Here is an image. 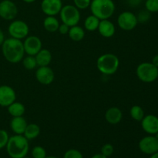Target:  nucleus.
<instances>
[{
  "label": "nucleus",
  "instance_id": "17",
  "mask_svg": "<svg viewBox=\"0 0 158 158\" xmlns=\"http://www.w3.org/2000/svg\"><path fill=\"white\" fill-rule=\"evenodd\" d=\"M105 119L110 124H118L123 119V112L117 106L110 107L105 113Z\"/></svg>",
  "mask_w": 158,
  "mask_h": 158
},
{
  "label": "nucleus",
  "instance_id": "16",
  "mask_svg": "<svg viewBox=\"0 0 158 158\" xmlns=\"http://www.w3.org/2000/svg\"><path fill=\"white\" fill-rule=\"evenodd\" d=\"M99 33L104 38H111L116 32L115 25L109 19L100 20L98 26Z\"/></svg>",
  "mask_w": 158,
  "mask_h": 158
},
{
  "label": "nucleus",
  "instance_id": "35",
  "mask_svg": "<svg viewBox=\"0 0 158 158\" xmlns=\"http://www.w3.org/2000/svg\"><path fill=\"white\" fill-rule=\"evenodd\" d=\"M128 3L130 4V6H138L139 3L141 2V0H127Z\"/></svg>",
  "mask_w": 158,
  "mask_h": 158
},
{
  "label": "nucleus",
  "instance_id": "18",
  "mask_svg": "<svg viewBox=\"0 0 158 158\" xmlns=\"http://www.w3.org/2000/svg\"><path fill=\"white\" fill-rule=\"evenodd\" d=\"M27 124V121L23 116V117H12V120H10L9 126H10L11 130L14 134L23 135Z\"/></svg>",
  "mask_w": 158,
  "mask_h": 158
},
{
  "label": "nucleus",
  "instance_id": "24",
  "mask_svg": "<svg viewBox=\"0 0 158 158\" xmlns=\"http://www.w3.org/2000/svg\"><path fill=\"white\" fill-rule=\"evenodd\" d=\"M100 20L95 15H92L87 16L84 21V29L89 31V32H94L98 29L99 24Z\"/></svg>",
  "mask_w": 158,
  "mask_h": 158
},
{
  "label": "nucleus",
  "instance_id": "9",
  "mask_svg": "<svg viewBox=\"0 0 158 158\" xmlns=\"http://www.w3.org/2000/svg\"><path fill=\"white\" fill-rule=\"evenodd\" d=\"M18 15V7L12 0H2L0 2V17L2 19L12 21Z\"/></svg>",
  "mask_w": 158,
  "mask_h": 158
},
{
  "label": "nucleus",
  "instance_id": "22",
  "mask_svg": "<svg viewBox=\"0 0 158 158\" xmlns=\"http://www.w3.org/2000/svg\"><path fill=\"white\" fill-rule=\"evenodd\" d=\"M7 110L8 113L12 117H23L26 112V107L23 105V103L18 101H15L8 106Z\"/></svg>",
  "mask_w": 158,
  "mask_h": 158
},
{
  "label": "nucleus",
  "instance_id": "10",
  "mask_svg": "<svg viewBox=\"0 0 158 158\" xmlns=\"http://www.w3.org/2000/svg\"><path fill=\"white\" fill-rule=\"evenodd\" d=\"M138 147L142 153L152 155L158 151V138L155 135H148L139 141Z\"/></svg>",
  "mask_w": 158,
  "mask_h": 158
},
{
  "label": "nucleus",
  "instance_id": "29",
  "mask_svg": "<svg viewBox=\"0 0 158 158\" xmlns=\"http://www.w3.org/2000/svg\"><path fill=\"white\" fill-rule=\"evenodd\" d=\"M151 12H148L147 9L145 10H141L140 12L138 13V15H137V21H138V23H148V21L150 20L151 19Z\"/></svg>",
  "mask_w": 158,
  "mask_h": 158
},
{
  "label": "nucleus",
  "instance_id": "43",
  "mask_svg": "<svg viewBox=\"0 0 158 158\" xmlns=\"http://www.w3.org/2000/svg\"><path fill=\"white\" fill-rule=\"evenodd\" d=\"M141 1H146V0H141Z\"/></svg>",
  "mask_w": 158,
  "mask_h": 158
},
{
  "label": "nucleus",
  "instance_id": "39",
  "mask_svg": "<svg viewBox=\"0 0 158 158\" xmlns=\"http://www.w3.org/2000/svg\"><path fill=\"white\" fill-rule=\"evenodd\" d=\"M23 1L26 3H29V4H30V3H33L34 2H35V0H23Z\"/></svg>",
  "mask_w": 158,
  "mask_h": 158
},
{
  "label": "nucleus",
  "instance_id": "15",
  "mask_svg": "<svg viewBox=\"0 0 158 158\" xmlns=\"http://www.w3.org/2000/svg\"><path fill=\"white\" fill-rule=\"evenodd\" d=\"M141 127L149 135H155L158 133V117L154 114L145 115L140 121Z\"/></svg>",
  "mask_w": 158,
  "mask_h": 158
},
{
  "label": "nucleus",
  "instance_id": "32",
  "mask_svg": "<svg viewBox=\"0 0 158 158\" xmlns=\"http://www.w3.org/2000/svg\"><path fill=\"white\" fill-rule=\"evenodd\" d=\"M92 0H73L74 6L80 10L86 9L89 7Z\"/></svg>",
  "mask_w": 158,
  "mask_h": 158
},
{
  "label": "nucleus",
  "instance_id": "31",
  "mask_svg": "<svg viewBox=\"0 0 158 158\" xmlns=\"http://www.w3.org/2000/svg\"><path fill=\"white\" fill-rule=\"evenodd\" d=\"M114 148L111 143H106V144L103 145L100 150V153L103 155L106 156V157H110L113 154H114Z\"/></svg>",
  "mask_w": 158,
  "mask_h": 158
},
{
  "label": "nucleus",
  "instance_id": "37",
  "mask_svg": "<svg viewBox=\"0 0 158 158\" xmlns=\"http://www.w3.org/2000/svg\"><path fill=\"white\" fill-rule=\"evenodd\" d=\"M6 38H5V34L3 32V31L2 30V29L0 28V46H2L3 43V42L5 41Z\"/></svg>",
  "mask_w": 158,
  "mask_h": 158
},
{
  "label": "nucleus",
  "instance_id": "3",
  "mask_svg": "<svg viewBox=\"0 0 158 158\" xmlns=\"http://www.w3.org/2000/svg\"><path fill=\"white\" fill-rule=\"evenodd\" d=\"M91 13L100 20L109 19L116 10L113 0H92L89 6Z\"/></svg>",
  "mask_w": 158,
  "mask_h": 158
},
{
  "label": "nucleus",
  "instance_id": "12",
  "mask_svg": "<svg viewBox=\"0 0 158 158\" xmlns=\"http://www.w3.org/2000/svg\"><path fill=\"white\" fill-rule=\"evenodd\" d=\"M35 79L42 85H50L55 79V73L52 68L47 66H39L35 71Z\"/></svg>",
  "mask_w": 158,
  "mask_h": 158
},
{
  "label": "nucleus",
  "instance_id": "36",
  "mask_svg": "<svg viewBox=\"0 0 158 158\" xmlns=\"http://www.w3.org/2000/svg\"><path fill=\"white\" fill-rule=\"evenodd\" d=\"M151 63L152 64H154L156 67L158 68V54L154 56L152 58V60H151Z\"/></svg>",
  "mask_w": 158,
  "mask_h": 158
},
{
  "label": "nucleus",
  "instance_id": "38",
  "mask_svg": "<svg viewBox=\"0 0 158 158\" xmlns=\"http://www.w3.org/2000/svg\"><path fill=\"white\" fill-rule=\"evenodd\" d=\"M91 158H109L107 157H106V156L103 155V154H101V153H100V154H94V156H93Z\"/></svg>",
  "mask_w": 158,
  "mask_h": 158
},
{
  "label": "nucleus",
  "instance_id": "1",
  "mask_svg": "<svg viewBox=\"0 0 158 158\" xmlns=\"http://www.w3.org/2000/svg\"><path fill=\"white\" fill-rule=\"evenodd\" d=\"M2 52L9 63H18L24 58L25 50L23 42L15 38L6 39L2 45Z\"/></svg>",
  "mask_w": 158,
  "mask_h": 158
},
{
  "label": "nucleus",
  "instance_id": "33",
  "mask_svg": "<svg viewBox=\"0 0 158 158\" xmlns=\"http://www.w3.org/2000/svg\"><path fill=\"white\" fill-rule=\"evenodd\" d=\"M9 135L8 132L5 130L0 129V150L6 148L9 140Z\"/></svg>",
  "mask_w": 158,
  "mask_h": 158
},
{
  "label": "nucleus",
  "instance_id": "6",
  "mask_svg": "<svg viewBox=\"0 0 158 158\" xmlns=\"http://www.w3.org/2000/svg\"><path fill=\"white\" fill-rule=\"evenodd\" d=\"M60 16L62 23L67 25L69 27L78 25L81 18L80 9L73 5L63 6L60 12Z\"/></svg>",
  "mask_w": 158,
  "mask_h": 158
},
{
  "label": "nucleus",
  "instance_id": "27",
  "mask_svg": "<svg viewBox=\"0 0 158 158\" xmlns=\"http://www.w3.org/2000/svg\"><path fill=\"white\" fill-rule=\"evenodd\" d=\"M32 158H45L47 156L46 151L43 147L35 146L31 151Z\"/></svg>",
  "mask_w": 158,
  "mask_h": 158
},
{
  "label": "nucleus",
  "instance_id": "20",
  "mask_svg": "<svg viewBox=\"0 0 158 158\" xmlns=\"http://www.w3.org/2000/svg\"><path fill=\"white\" fill-rule=\"evenodd\" d=\"M60 24V22L56 16L46 15V17L43 20V27L49 32H57Z\"/></svg>",
  "mask_w": 158,
  "mask_h": 158
},
{
  "label": "nucleus",
  "instance_id": "13",
  "mask_svg": "<svg viewBox=\"0 0 158 158\" xmlns=\"http://www.w3.org/2000/svg\"><path fill=\"white\" fill-rule=\"evenodd\" d=\"M16 100V93L15 89L9 85L0 86V106L8 107Z\"/></svg>",
  "mask_w": 158,
  "mask_h": 158
},
{
  "label": "nucleus",
  "instance_id": "41",
  "mask_svg": "<svg viewBox=\"0 0 158 158\" xmlns=\"http://www.w3.org/2000/svg\"><path fill=\"white\" fill-rule=\"evenodd\" d=\"M45 158H58V157H54V156H46V157Z\"/></svg>",
  "mask_w": 158,
  "mask_h": 158
},
{
  "label": "nucleus",
  "instance_id": "21",
  "mask_svg": "<svg viewBox=\"0 0 158 158\" xmlns=\"http://www.w3.org/2000/svg\"><path fill=\"white\" fill-rule=\"evenodd\" d=\"M68 35L71 40L74 42H80L85 37V30L83 27L76 25L69 28Z\"/></svg>",
  "mask_w": 158,
  "mask_h": 158
},
{
  "label": "nucleus",
  "instance_id": "11",
  "mask_svg": "<svg viewBox=\"0 0 158 158\" xmlns=\"http://www.w3.org/2000/svg\"><path fill=\"white\" fill-rule=\"evenodd\" d=\"M25 53L29 56H35L42 49L43 43L36 35H28L23 42Z\"/></svg>",
  "mask_w": 158,
  "mask_h": 158
},
{
  "label": "nucleus",
  "instance_id": "8",
  "mask_svg": "<svg viewBox=\"0 0 158 158\" xmlns=\"http://www.w3.org/2000/svg\"><path fill=\"white\" fill-rule=\"evenodd\" d=\"M118 26L123 31H132L138 24L137 15L130 11L121 12L117 17Z\"/></svg>",
  "mask_w": 158,
  "mask_h": 158
},
{
  "label": "nucleus",
  "instance_id": "25",
  "mask_svg": "<svg viewBox=\"0 0 158 158\" xmlns=\"http://www.w3.org/2000/svg\"><path fill=\"white\" fill-rule=\"evenodd\" d=\"M130 115L133 120L140 122L145 116L144 110L139 105H134L130 110Z\"/></svg>",
  "mask_w": 158,
  "mask_h": 158
},
{
  "label": "nucleus",
  "instance_id": "40",
  "mask_svg": "<svg viewBox=\"0 0 158 158\" xmlns=\"http://www.w3.org/2000/svg\"><path fill=\"white\" fill-rule=\"evenodd\" d=\"M150 158H158V151L157 152L154 153V154H152V155H151V157Z\"/></svg>",
  "mask_w": 158,
  "mask_h": 158
},
{
  "label": "nucleus",
  "instance_id": "34",
  "mask_svg": "<svg viewBox=\"0 0 158 158\" xmlns=\"http://www.w3.org/2000/svg\"><path fill=\"white\" fill-rule=\"evenodd\" d=\"M69 26H67V25L64 24V23H62V24H60V26H59L58 32H60L62 35H66L68 34L69 30Z\"/></svg>",
  "mask_w": 158,
  "mask_h": 158
},
{
  "label": "nucleus",
  "instance_id": "30",
  "mask_svg": "<svg viewBox=\"0 0 158 158\" xmlns=\"http://www.w3.org/2000/svg\"><path fill=\"white\" fill-rule=\"evenodd\" d=\"M63 158H83V155L77 149H69L65 152Z\"/></svg>",
  "mask_w": 158,
  "mask_h": 158
},
{
  "label": "nucleus",
  "instance_id": "44",
  "mask_svg": "<svg viewBox=\"0 0 158 158\" xmlns=\"http://www.w3.org/2000/svg\"><path fill=\"white\" fill-rule=\"evenodd\" d=\"M62 1H63V0H62ZM64 1H66V0H64Z\"/></svg>",
  "mask_w": 158,
  "mask_h": 158
},
{
  "label": "nucleus",
  "instance_id": "2",
  "mask_svg": "<svg viewBox=\"0 0 158 158\" xmlns=\"http://www.w3.org/2000/svg\"><path fill=\"white\" fill-rule=\"evenodd\" d=\"M6 148L8 155L11 158H23L29 153V140L23 135L15 134L9 137Z\"/></svg>",
  "mask_w": 158,
  "mask_h": 158
},
{
  "label": "nucleus",
  "instance_id": "19",
  "mask_svg": "<svg viewBox=\"0 0 158 158\" xmlns=\"http://www.w3.org/2000/svg\"><path fill=\"white\" fill-rule=\"evenodd\" d=\"M35 57L38 66H47L52 61V53L46 49H42Z\"/></svg>",
  "mask_w": 158,
  "mask_h": 158
},
{
  "label": "nucleus",
  "instance_id": "4",
  "mask_svg": "<svg viewBox=\"0 0 158 158\" xmlns=\"http://www.w3.org/2000/svg\"><path fill=\"white\" fill-rule=\"evenodd\" d=\"M120 66L119 58L113 53H105L99 56L97 60V67L103 75H114Z\"/></svg>",
  "mask_w": 158,
  "mask_h": 158
},
{
  "label": "nucleus",
  "instance_id": "28",
  "mask_svg": "<svg viewBox=\"0 0 158 158\" xmlns=\"http://www.w3.org/2000/svg\"><path fill=\"white\" fill-rule=\"evenodd\" d=\"M145 9L151 13L158 12V0H146Z\"/></svg>",
  "mask_w": 158,
  "mask_h": 158
},
{
  "label": "nucleus",
  "instance_id": "14",
  "mask_svg": "<svg viewBox=\"0 0 158 158\" xmlns=\"http://www.w3.org/2000/svg\"><path fill=\"white\" fill-rule=\"evenodd\" d=\"M63 6L62 0H43L41 2V9L43 13L51 16L60 14Z\"/></svg>",
  "mask_w": 158,
  "mask_h": 158
},
{
  "label": "nucleus",
  "instance_id": "26",
  "mask_svg": "<svg viewBox=\"0 0 158 158\" xmlns=\"http://www.w3.org/2000/svg\"><path fill=\"white\" fill-rule=\"evenodd\" d=\"M22 62H23V65L25 69H28V70H32V69H35V67L37 66L35 56L27 55V56L23 59Z\"/></svg>",
  "mask_w": 158,
  "mask_h": 158
},
{
  "label": "nucleus",
  "instance_id": "5",
  "mask_svg": "<svg viewBox=\"0 0 158 158\" xmlns=\"http://www.w3.org/2000/svg\"><path fill=\"white\" fill-rule=\"evenodd\" d=\"M136 74L140 81L151 83L158 79V68L152 64V63L143 62L137 66Z\"/></svg>",
  "mask_w": 158,
  "mask_h": 158
},
{
  "label": "nucleus",
  "instance_id": "42",
  "mask_svg": "<svg viewBox=\"0 0 158 158\" xmlns=\"http://www.w3.org/2000/svg\"><path fill=\"white\" fill-rule=\"evenodd\" d=\"M23 158H31V157H23Z\"/></svg>",
  "mask_w": 158,
  "mask_h": 158
},
{
  "label": "nucleus",
  "instance_id": "23",
  "mask_svg": "<svg viewBox=\"0 0 158 158\" xmlns=\"http://www.w3.org/2000/svg\"><path fill=\"white\" fill-rule=\"evenodd\" d=\"M40 132H41V130H40V126L38 124L29 123V124H27L23 136L29 141V140H32L38 137L40 134Z\"/></svg>",
  "mask_w": 158,
  "mask_h": 158
},
{
  "label": "nucleus",
  "instance_id": "7",
  "mask_svg": "<svg viewBox=\"0 0 158 158\" xmlns=\"http://www.w3.org/2000/svg\"><path fill=\"white\" fill-rule=\"evenodd\" d=\"M8 32L12 38L22 40L29 35V27L27 23L23 20H13L9 25Z\"/></svg>",
  "mask_w": 158,
  "mask_h": 158
}]
</instances>
